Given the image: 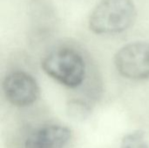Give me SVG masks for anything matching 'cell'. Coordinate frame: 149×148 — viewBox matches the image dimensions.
I'll return each mask as SVG.
<instances>
[{
  "instance_id": "7a4b0ae2",
  "label": "cell",
  "mask_w": 149,
  "mask_h": 148,
  "mask_svg": "<svg viewBox=\"0 0 149 148\" xmlns=\"http://www.w3.org/2000/svg\"><path fill=\"white\" fill-rule=\"evenodd\" d=\"M41 68L52 79L68 88L79 86L86 77V62L82 55L70 47H59L48 52Z\"/></svg>"
},
{
  "instance_id": "5b68a950",
  "label": "cell",
  "mask_w": 149,
  "mask_h": 148,
  "mask_svg": "<svg viewBox=\"0 0 149 148\" xmlns=\"http://www.w3.org/2000/svg\"><path fill=\"white\" fill-rule=\"evenodd\" d=\"M71 130L61 125H45L31 131L21 148H65L71 141Z\"/></svg>"
},
{
  "instance_id": "277c9868",
  "label": "cell",
  "mask_w": 149,
  "mask_h": 148,
  "mask_svg": "<svg viewBox=\"0 0 149 148\" xmlns=\"http://www.w3.org/2000/svg\"><path fill=\"white\" fill-rule=\"evenodd\" d=\"M7 101L17 107H27L39 98L40 89L36 79L24 71H14L5 76L2 84Z\"/></svg>"
},
{
  "instance_id": "3957f363",
  "label": "cell",
  "mask_w": 149,
  "mask_h": 148,
  "mask_svg": "<svg viewBox=\"0 0 149 148\" xmlns=\"http://www.w3.org/2000/svg\"><path fill=\"white\" fill-rule=\"evenodd\" d=\"M118 72L126 79L143 80L149 78V43L132 42L122 46L114 56Z\"/></svg>"
},
{
  "instance_id": "6da1fadb",
  "label": "cell",
  "mask_w": 149,
  "mask_h": 148,
  "mask_svg": "<svg viewBox=\"0 0 149 148\" xmlns=\"http://www.w3.org/2000/svg\"><path fill=\"white\" fill-rule=\"evenodd\" d=\"M136 17L132 0H100L91 12L88 24L95 34H116L130 28Z\"/></svg>"
},
{
  "instance_id": "8992f818",
  "label": "cell",
  "mask_w": 149,
  "mask_h": 148,
  "mask_svg": "<svg viewBox=\"0 0 149 148\" xmlns=\"http://www.w3.org/2000/svg\"><path fill=\"white\" fill-rule=\"evenodd\" d=\"M67 113L72 120L83 121L91 114V107L82 100H71L67 106Z\"/></svg>"
},
{
  "instance_id": "52a82bcc",
  "label": "cell",
  "mask_w": 149,
  "mask_h": 148,
  "mask_svg": "<svg viewBox=\"0 0 149 148\" xmlns=\"http://www.w3.org/2000/svg\"><path fill=\"white\" fill-rule=\"evenodd\" d=\"M120 148H148L144 132L138 130L125 135L121 140Z\"/></svg>"
}]
</instances>
